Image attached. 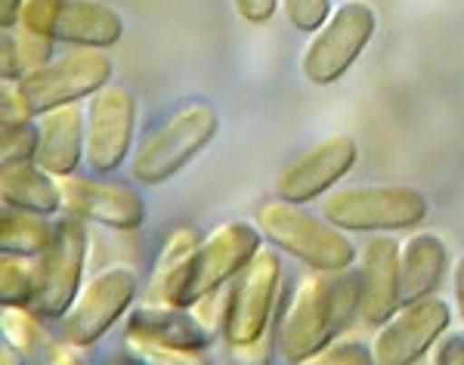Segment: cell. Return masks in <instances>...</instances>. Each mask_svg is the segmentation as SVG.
I'll return each instance as SVG.
<instances>
[{"label": "cell", "instance_id": "cell-1", "mask_svg": "<svg viewBox=\"0 0 464 365\" xmlns=\"http://www.w3.org/2000/svg\"><path fill=\"white\" fill-rule=\"evenodd\" d=\"M359 319V273H316L295 285L276 322L273 347L291 365H306Z\"/></svg>", "mask_w": 464, "mask_h": 365}, {"label": "cell", "instance_id": "cell-2", "mask_svg": "<svg viewBox=\"0 0 464 365\" xmlns=\"http://www.w3.org/2000/svg\"><path fill=\"white\" fill-rule=\"evenodd\" d=\"M282 292H285V264L282 251L260 248L257 257L229 282V307L223 322V341L236 360L264 362L269 334H276V312H279Z\"/></svg>", "mask_w": 464, "mask_h": 365}, {"label": "cell", "instance_id": "cell-3", "mask_svg": "<svg viewBox=\"0 0 464 365\" xmlns=\"http://www.w3.org/2000/svg\"><path fill=\"white\" fill-rule=\"evenodd\" d=\"M254 223L264 233V242H269L282 255L295 257L306 270L338 273L350 270L359 260V248L350 233L334 226L325 214L319 217V214L306 211L297 201H285L279 196L260 201Z\"/></svg>", "mask_w": 464, "mask_h": 365}, {"label": "cell", "instance_id": "cell-4", "mask_svg": "<svg viewBox=\"0 0 464 365\" xmlns=\"http://www.w3.org/2000/svg\"><path fill=\"white\" fill-rule=\"evenodd\" d=\"M220 130V115L211 102H183L155 124L130 155V180L137 186H164L189 165Z\"/></svg>", "mask_w": 464, "mask_h": 365}, {"label": "cell", "instance_id": "cell-5", "mask_svg": "<svg viewBox=\"0 0 464 365\" xmlns=\"http://www.w3.org/2000/svg\"><path fill=\"white\" fill-rule=\"evenodd\" d=\"M428 198L402 183L343 186L322 198V214L350 235L415 229L428 220Z\"/></svg>", "mask_w": 464, "mask_h": 365}, {"label": "cell", "instance_id": "cell-6", "mask_svg": "<svg viewBox=\"0 0 464 365\" xmlns=\"http://www.w3.org/2000/svg\"><path fill=\"white\" fill-rule=\"evenodd\" d=\"M378 28V16L365 0H347L310 34L301 56V74L313 87H332L356 65Z\"/></svg>", "mask_w": 464, "mask_h": 365}, {"label": "cell", "instance_id": "cell-7", "mask_svg": "<svg viewBox=\"0 0 464 365\" xmlns=\"http://www.w3.org/2000/svg\"><path fill=\"white\" fill-rule=\"evenodd\" d=\"M90 255V233L87 220L63 214L56 220L53 238L50 245L34 257L37 270V288L34 303L37 312L47 319H63L78 301L81 288H84V270Z\"/></svg>", "mask_w": 464, "mask_h": 365}, {"label": "cell", "instance_id": "cell-8", "mask_svg": "<svg viewBox=\"0 0 464 365\" xmlns=\"http://www.w3.org/2000/svg\"><path fill=\"white\" fill-rule=\"evenodd\" d=\"M115 62L106 50L96 47H74L69 53L53 56L47 65L32 69L19 78V91L25 93L34 115L69 102H87L93 93L111 84Z\"/></svg>", "mask_w": 464, "mask_h": 365}, {"label": "cell", "instance_id": "cell-9", "mask_svg": "<svg viewBox=\"0 0 464 365\" xmlns=\"http://www.w3.org/2000/svg\"><path fill=\"white\" fill-rule=\"evenodd\" d=\"M19 25L69 47L109 50L124 37V19L102 0H25Z\"/></svg>", "mask_w": 464, "mask_h": 365}, {"label": "cell", "instance_id": "cell-10", "mask_svg": "<svg viewBox=\"0 0 464 365\" xmlns=\"http://www.w3.org/2000/svg\"><path fill=\"white\" fill-rule=\"evenodd\" d=\"M140 102L133 91L121 84H106L87 100V143L84 165L93 174H115L133 155Z\"/></svg>", "mask_w": 464, "mask_h": 365}, {"label": "cell", "instance_id": "cell-11", "mask_svg": "<svg viewBox=\"0 0 464 365\" xmlns=\"http://www.w3.org/2000/svg\"><path fill=\"white\" fill-rule=\"evenodd\" d=\"M137 292V273L130 266H106V270L90 275L72 310L59 319L63 338L81 347H93L130 312Z\"/></svg>", "mask_w": 464, "mask_h": 365}, {"label": "cell", "instance_id": "cell-12", "mask_svg": "<svg viewBox=\"0 0 464 365\" xmlns=\"http://www.w3.org/2000/svg\"><path fill=\"white\" fill-rule=\"evenodd\" d=\"M452 325V307L437 294L402 301L391 319L378 325L372 356L378 365H415Z\"/></svg>", "mask_w": 464, "mask_h": 365}, {"label": "cell", "instance_id": "cell-13", "mask_svg": "<svg viewBox=\"0 0 464 365\" xmlns=\"http://www.w3.org/2000/svg\"><path fill=\"white\" fill-rule=\"evenodd\" d=\"M260 248H264V233L257 229V223L229 220L211 229V235L201 238L196 260H192L189 279L183 288V307L217 292V288H227L257 257Z\"/></svg>", "mask_w": 464, "mask_h": 365}, {"label": "cell", "instance_id": "cell-14", "mask_svg": "<svg viewBox=\"0 0 464 365\" xmlns=\"http://www.w3.org/2000/svg\"><path fill=\"white\" fill-rule=\"evenodd\" d=\"M63 189V214L100 223L115 233H133L146 220V201L130 183L106 180V174H65L59 177Z\"/></svg>", "mask_w": 464, "mask_h": 365}, {"label": "cell", "instance_id": "cell-15", "mask_svg": "<svg viewBox=\"0 0 464 365\" xmlns=\"http://www.w3.org/2000/svg\"><path fill=\"white\" fill-rule=\"evenodd\" d=\"M359 161V143L347 133H334L288 161L276 177V196L297 205L325 198Z\"/></svg>", "mask_w": 464, "mask_h": 365}, {"label": "cell", "instance_id": "cell-16", "mask_svg": "<svg viewBox=\"0 0 464 365\" xmlns=\"http://www.w3.org/2000/svg\"><path fill=\"white\" fill-rule=\"evenodd\" d=\"M400 251L402 242L393 233L369 235L359 248V322L369 329H378L402 303Z\"/></svg>", "mask_w": 464, "mask_h": 365}, {"label": "cell", "instance_id": "cell-17", "mask_svg": "<svg viewBox=\"0 0 464 365\" xmlns=\"http://www.w3.org/2000/svg\"><path fill=\"white\" fill-rule=\"evenodd\" d=\"M37 155L34 161L53 177L74 174L84 165V143H87V111L78 102L59 106L37 115Z\"/></svg>", "mask_w": 464, "mask_h": 365}, {"label": "cell", "instance_id": "cell-18", "mask_svg": "<svg viewBox=\"0 0 464 365\" xmlns=\"http://www.w3.org/2000/svg\"><path fill=\"white\" fill-rule=\"evenodd\" d=\"M201 245V235L196 226H177L174 233L164 238L159 260L152 266L146 288H143V303H155V307H183V288L189 279L192 260Z\"/></svg>", "mask_w": 464, "mask_h": 365}, {"label": "cell", "instance_id": "cell-19", "mask_svg": "<svg viewBox=\"0 0 464 365\" xmlns=\"http://www.w3.org/2000/svg\"><path fill=\"white\" fill-rule=\"evenodd\" d=\"M0 201L4 207H22L44 217H56L63 211V189L59 177L44 170L37 161L0 165Z\"/></svg>", "mask_w": 464, "mask_h": 365}, {"label": "cell", "instance_id": "cell-20", "mask_svg": "<svg viewBox=\"0 0 464 365\" xmlns=\"http://www.w3.org/2000/svg\"><path fill=\"white\" fill-rule=\"evenodd\" d=\"M449 273V248L437 233H415L402 242L400 275H402V301L437 294Z\"/></svg>", "mask_w": 464, "mask_h": 365}, {"label": "cell", "instance_id": "cell-21", "mask_svg": "<svg viewBox=\"0 0 464 365\" xmlns=\"http://www.w3.org/2000/svg\"><path fill=\"white\" fill-rule=\"evenodd\" d=\"M146 334L152 341L183 350H205L211 344V334L198 325V319L192 316L189 307H155V303H140L137 310L127 316V329Z\"/></svg>", "mask_w": 464, "mask_h": 365}, {"label": "cell", "instance_id": "cell-22", "mask_svg": "<svg viewBox=\"0 0 464 365\" xmlns=\"http://www.w3.org/2000/svg\"><path fill=\"white\" fill-rule=\"evenodd\" d=\"M56 220L44 217L22 207H4L0 211V251L4 255L37 257L50 245Z\"/></svg>", "mask_w": 464, "mask_h": 365}, {"label": "cell", "instance_id": "cell-23", "mask_svg": "<svg viewBox=\"0 0 464 365\" xmlns=\"http://www.w3.org/2000/svg\"><path fill=\"white\" fill-rule=\"evenodd\" d=\"M44 312H37L32 303L25 307H0V334L16 353H34L47 344V329H44Z\"/></svg>", "mask_w": 464, "mask_h": 365}, {"label": "cell", "instance_id": "cell-24", "mask_svg": "<svg viewBox=\"0 0 464 365\" xmlns=\"http://www.w3.org/2000/svg\"><path fill=\"white\" fill-rule=\"evenodd\" d=\"M37 270L34 257L4 255L0 251V307H25L34 303Z\"/></svg>", "mask_w": 464, "mask_h": 365}, {"label": "cell", "instance_id": "cell-25", "mask_svg": "<svg viewBox=\"0 0 464 365\" xmlns=\"http://www.w3.org/2000/svg\"><path fill=\"white\" fill-rule=\"evenodd\" d=\"M124 347L133 360L149 362V365H205L208 362L205 350L170 347V344H161V341L146 338V334H137V331H124Z\"/></svg>", "mask_w": 464, "mask_h": 365}, {"label": "cell", "instance_id": "cell-26", "mask_svg": "<svg viewBox=\"0 0 464 365\" xmlns=\"http://www.w3.org/2000/svg\"><path fill=\"white\" fill-rule=\"evenodd\" d=\"M37 118L19 124H0V165H16V161H34L37 155Z\"/></svg>", "mask_w": 464, "mask_h": 365}, {"label": "cell", "instance_id": "cell-27", "mask_svg": "<svg viewBox=\"0 0 464 365\" xmlns=\"http://www.w3.org/2000/svg\"><path fill=\"white\" fill-rule=\"evenodd\" d=\"M13 37H16V50H19V59H22V74L32 72V69H41L53 59V50H56V41L47 34H37L32 28L25 25H16L10 28Z\"/></svg>", "mask_w": 464, "mask_h": 365}, {"label": "cell", "instance_id": "cell-28", "mask_svg": "<svg viewBox=\"0 0 464 365\" xmlns=\"http://www.w3.org/2000/svg\"><path fill=\"white\" fill-rule=\"evenodd\" d=\"M282 10H285V19L295 32L313 34L332 16V0H282Z\"/></svg>", "mask_w": 464, "mask_h": 365}, {"label": "cell", "instance_id": "cell-29", "mask_svg": "<svg viewBox=\"0 0 464 365\" xmlns=\"http://www.w3.org/2000/svg\"><path fill=\"white\" fill-rule=\"evenodd\" d=\"M227 307H229V285L217 288V292L198 297L196 303H189V312L198 319V325L208 334H223V322H227Z\"/></svg>", "mask_w": 464, "mask_h": 365}, {"label": "cell", "instance_id": "cell-30", "mask_svg": "<svg viewBox=\"0 0 464 365\" xmlns=\"http://www.w3.org/2000/svg\"><path fill=\"white\" fill-rule=\"evenodd\" d=\"M375 362L372 347L359 344V341H332L325 350H319L306 365H369Z\"/></svg>", "mask_w": 464, "mask_h": 365}, {"label": "cell", "instance_id": "cell-31", "mask_svg": "<svg viewBox=\"0 0 464 365\" xmlns=\"http://www.w3.org/2000/svg\"><path fill=\"white\" fill-rule=\"evenodd\" d=\"M34 109L28 106L25 93L19 91V81H4V87H0V124L34 121Z\"/></svg>", "mask_w": 464, "mask_h": 365}, {"label": "cell", "instance_id": "cell-32", "mask_svg": "<svg viewBox=\"0 0 464 365\" xmlns=\"http://www.w3.org/2000/svg\"><path fill=\"white\" fill-rule=\"evenodd\" d=\"M232 6H236L238 19L248 25H266L282 10V0H232Z\"/></svg>", "mask_w": 464, "mask_h": 365}, {"label": "cell", "instance_id": "cell-33", "mask_svg": "<svg viewBox=\"0 0 464 365\" xmlns=\"http://www.w3.org/2000/svg\"><path fill=\"white\" fill-rule=\"evenodd\" d=\"M430 360L437 365H464V334H443L433 344Z\"/></svg>", "mask_w": 464, "mask_h": 365}, {"label": "cell", "instance_id": "cell-34", "mask_svg": "<svg viewBox=\"0 0 464 365\" xmlns=\"http://www.w3.org/2000/svg\"><path fill=\"white\" fill-rule=\"evenodd\" d=\"M0 78L4 81H19L22 78V59H19L16 37H13V32L0 34Z\"/></svg>", "mask_w": 464, "mask_h": 365}, {"label": "cell", "instance_id": "cell-35", "mask_svg": "<svg viewBox=\"0 0 464 365\" xmlns=\"http://www.w3.org/2000/svg\"><path fill=\"white\" fill-rule=\"evenodd\" d=\"M87 350L90 347H81V344H74V341L63 338V341H56V344H47V360L65 362V365H81V362H87Z\"/></svg>", "mask_w": 464, "mask_h": 365}, {"label": "cell", "instance_id": "cell-36", "mask_svg": "<svg viewBox=\"0 0 464 365\" xmlns=\"http://www.w3.org/2000/svg\"><path fill=\"white\" fill-rule=\"evenodd\" d=\"M22 6H25V0H0V28H4V32L19 25Z\"/></svg>", "mask_w": 464, "mask_h": 365}, {"label": "cell", "instance_id": "cell-37", "mask_svg": "<svg viewBox=\"0 0 464 365\" xmlns=\"http://www.w3.org/2000/svg\"><path fill=\"white\" fill-rule=\"evenodd\" d=\"M452 294H455V307H459V319L464 325V255L459 257L452 270Z\"/></svg>", "mask_w": 464, "mask_h": 365}]
</instances>
